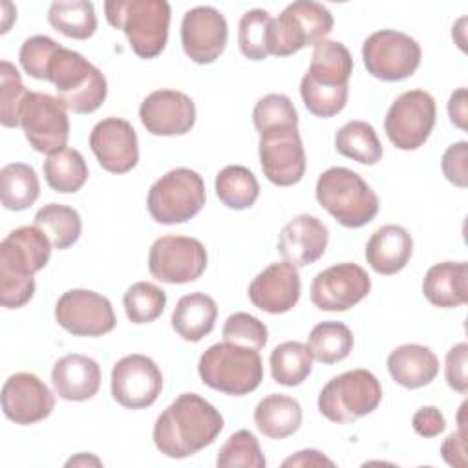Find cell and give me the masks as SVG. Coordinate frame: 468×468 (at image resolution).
<instances>
[{
    "mask_svg": "<svg viewBox=\"0 0 468 468\" xmlns=\"http://www.w3.org/2000/svg\"><path fill=\"white\" fill-rule=\"evenodd\" d=\"M197 373L208 388L241 397L252 393L263 380V362L256 349L232 342L210 346L197 362Z\"/></svg>",
    "mask_w": 468,
    "mask_h": 468,
    "instance_id": "cell-7",
    "label": "cell"
},
{
    "mask_svg": "<svg viewBox=\"0 0 468 468\" xmlns=\"http://www.w3.org/2000/svg\"><path fill=\"white\" fill-rule=\"evenodd\" d=\"M448 115H450V121L459 130H466V122H468V95H466V88H459V90H455L450 95V99H448Z\"/></svg>",
    "mask_w": 468,
    "mask_h": 468,
    "instance_id": "cell-50",
    "label": "cell"
},
{
    "mask_svg": "<svg viewBox=\"0 0 468 468\" xmlns=\"http://www.w3.org/2000/svg\"><path fill=\"white\" fill-rule=\"evenodd\" d=\"M267 461L261 453L260 442L249 430H238L219 448L218 468H265Z\"/></svg>",
    "mask_w": 468,
    "mask_h": 468,
    "instance_id": "cell-41",
    "label": "cell"
},
{
    "mask_svg": "<svg viewBox=\"0 0 468 468\" xmlns=\"http://www.w3.org/2000/svg\"><path fill=\"white\" fill-rule=\"evenodd\" d=\"M353 57L338 40H322L314 46L309 69L302 77L300 95L305 108L322 119L335 117L347 102Z\"/></svg>",
    "mask_w": 468,
    "mask_h": 468,
    "instance_id": "cell-3",
    "label": "cell"
},
{
    "mask_svg": "<svg viewBox=\"0 0 468 468\" xmlns=\"http://www.w3.org/2000/svg\"><path fill=\"white\" fill-rule=\"evenodd\" d=\"M20 126L37 152L51 155L66 148L69 137L68 108L58 97L29 91L20 110Z\"/></svg>",
    "mask_w": 468,
    "mask_h": 468,
    "instance_id": "cell-14",
    "label": "cell"
},
{
    "mask_svg": "<svg viewBox=\"0 0 468 468\" xmlns=\"http://www.w3.org/2000/svg\"><path fill=\"white\" fill-rule=\"evenodd\" d=\"M86 463H88V464H90V463H95L97 466L101 464V461H99L97 457H90V455H88V459H86V453H80L79 457H73V459H69V461L66 463V466H71V464H86Z\"/></svg>",
    "mask_w": 468,
    "mask_h": 468,
    "instance_id": "cell-52",
    "label": "cell"
},
{
    "mask_svg": "<svg viewBox=\"0 0 468 468\" xmlns=\"http://www.w3.org/2000/svg\"><path fill=\"white\" fill-rule=\"evenodd\" d=\"M413 252L411 234L400 225H382L366 243V261L384 276L400 272Z\"/></svg>",
    "mask_w": 468,
    "mask_h": 468,
    "instance_id": "cell-26",
    "label": "cell"
},
{
    "mask_svg": "<svg viewBox=\"0 0 468 468\" xmlns=\"http://www.w3.org/2000/svg\"><path fill=\"white\" fill-rule=\"evenodd\" d=\"M229 40L225 16L212 5H197L185 13L181 22V46L196 64H212Z\"/></svg>",
    "mask_w": 468,
    "mask_h": 468,
    "instance_id": "cell-19",
    "label": "cell"
},
{
    "mask_svg": "<svg viewBox=\"0 0 468 468\" xmlns=\"http://www.w3.org/2000/svg\"><path fill=\"white\" fill-rule=\"evenodd\" d=\"M254 424L269 439H285L302 426V406L282 393L263 397L254 408Z\"/></svg>",
    "mask_w": 468,
    "mask_h": 468,
    "instance_id": "cell-30",
    "label": "cell"
},
{
    "mask_svg": "<svg viewBox=\"0 0 468 468\" xmlns=\"http://www.w3.org/2000/svg\"><path fill=\"white\" fill-rule=\"evenodd\" d=\"M139 119L152 135H185L196 124V106L183 91L155 90L141 102Z\"/></svg>",
    "mask_w": 468,
    "mask_h": 468,
    "instance_id": "cell-21",
    "label": "cell"
},
{
    "mask_svg": "<svg viewBox=\"0 0 468 468\" xmlns=\"http://www.w3.org/2000/svg\"><path fill=\"white\" fill-rule=\"evenodd\" d=\"M207 199L205 183L196 170L179 166L161 176L148 190L146 207L161 225H176L192 219Z\"/></svg>",
    "mask_w": 468,
    "mask_h": 468,
    "instance_id": "cell-10",
    "label": "cell"
},
{
    "mask_svg": "<svg viewBox=\"0 0 468 468\" xmlns=\"http://www.w3.org/2000/svg\"><path fill=\"white\" fill-rule=\"evenodd\" d=\"M420 46L402 31L380 29L362 44V60L367 73L384 82L411 77L420 64Z\"/></svg>",
    "mask_w": 468,
    "mask_h": 468,
    "instance_id": "cell-11",
    "label": "cell"
},
{
    "mask_svg": "<svg viewBox=\"0 0 468 468\" xmlns=\"http://www.w3.org/2000/svg\"><path fill=\"white\" fill-rule=\"evenodd\" d=\"M42 170L48 186L60 194H75L88 181V165L75 148H62L48 155Z\"/></svg>",
    "mask_w": 468,
    "mask_h": 468,
    "instance_id": "cell-32",
    "label": "cell"
},
{
    "mask_svg": "<svg viewBox=\"0 0 468 468\" xmlns=\"http://www.w3.org/2000/svg\"><path fill=\"white\" fill-rule=\"evenodd\" d=\"M314 196L320 207L347 229L367 225L380 207L373 188L346 166H331L322 172L316 179Z\"/></svg>",
    "mask_w": 468,
    "mask_h": 468,
    "instance_id": "cell-5",
    "label": "cell"
},
{
    "mask_svg": "<svg viewBox=\"0 0 468 468\" xmlns=\"http://www.w3.org/2000/svg\"><path fill=\"white\" fill-rule=\"evenodd\" d=\"M58 48L60 44L46 35H33L26 38L18 51L22 69L33 79L46 80L49 60Z\"/></svg>",
    "mask_w": 468,
    "mask_h": 468,
    "instance_id": "cell-45",
    "label": "cell"
},
{
    "mask_svg": "<svg viewBox=\"0 0 468 468\" xmlns=\"http://www.w3.org/2000/svg\"><path fill=\"white\" fill-rule=\"evenodd\" d=\"M104 15L112 27L126 35L137 57L155 58L165 49L170 27L166 0H108Z\"/></svg>",
    "mask_w": 468,
    "mask_h": 468,
    "instance_id": "cell-4",
    "label": "cell"
},
{
    "mask_svg": "<svg viewBox=\"0 0 468 468\" xmlns=\"http://www.w3.org/2000/svg\"><path fill=\"white\" fill-rule=\"evenodd\" d=\"M382 388L367 369H351L333 377L318 395V411L331 422L347 424L378 408Z\"/></svg>",
    "mask_w": 468,
    "mask_h": 468,
    "instance_id": "cell-8",
    "label": "cell"
},
{
    "mask_svg": "<svg viewBox=\"0 0 468 468\" xmlns=\"http://www.w3.org/2000/svg\"><path fill=\"white\" fill-rule=\"evenodd\" d=\"M35 227H38L58 250L69 249L77 243L82 232V221L75 208L60 203H48L35 214Z\"/></svg>",
    "mask_w": 468,
    "mask_h": 468,
    "instance_id": "cell-36",
    "label": "cell"
},
{
    "mask_svg": "<svg viewBox=\"0 0 468 468\" xmlns=\"http://www.w3.org/2000/svg\"><path fill=\"white\" fill-rule=\"evenodd\" d=\"M48 22L55 31L77 40L90 38L97 29L95 7L86 0L53 2L48 9Z\"/></svg>",
    "mask_w": 468,
    "mask_h": 468,
    "instance_id": "cell-37",
    "label": "cell"
},
{
    "mask_svg": "<svg viewBox=\"0 0 468 468\" xmlns=\"http://www.w3.org/2000/svg\"><path fill=\"white\" fill-rule=\"evenodd\" d=\"M260 135V163L263 176L276 186H292L305 174V152L298 126H276Z\"/></svg>",
    "mask_w": 468,
    "mask_h": 468,
    "instance_id": "cell-15",
    "label": "cell"
},
{
    "mask_svg": "<svg viewBox=\"0 0 468 468\" xmlns=\"http://www.w3.org/2000/svg\"><path fill=\"white\" fill-rule=\"evenodd\" d=\"M40 194L38 176L26 163H9L0 170V199L7 210L29 208Z\"/></svg>",
    "mask_w": 468,
    "mask_h": 468,
    "instance_id": "cell-31",
    "label": "cell"
},
{
    "mask_svg": "<svg viewBox=\"0 0 468 468\" xmlns=\"http://www.w3.org/2000/svg\"><path fill=\"white\" fill-rule=\"evenodd\" d=\"M272 18L265 9H250L241 15L238 26V44L243 57L265 60L269 57Z\"/></svg>",
    "mask_w": 468,
    "mask_h": 468,
    "instance_id": "cell-40",
    "label": "cell"
},
{
    "mask_svg": "<svg viewBox=\"0 0 468 468\" xmlns=\"http://www.w3.org/2000/svg\"><path fill=\"white\" fill-rule=\"evenodd\" d=\"M46 80L53 82L60 102L73 113H93L108 95L102 71L79 51L60 46L49 60Z\"/></svg>",
    "mask_w": 468,
    "mask_h": 468,
    "instance_id": "cell-6",
    "label": "cell"
},
{
    "mask_svg": "<svg viewBox=\"0 0 468 468\" xmlns=\"http://www.w3.org/2000/svg\"><path fill=\"white\" fill-rule=\"evenodd\" d=\"M327 241L329 230L316 216L298 214L280 230L278 252L294 267H307L324 256Z\"/></svg>",
    "mask_w": 468,
    "mask_h": 468,
    "instance_id": "cell-24",
    "label": "cell"
},
{
    "mask_svg": "<svg viewBox=\"0 0 468 468\" xmlns=\"http://www.w3.org/2000/svg\"><path fill=\"white\" fill-rule=\"evenodd\" d=\"M2 411L20 426H29L49 417L55 408L51 389L33 373H15L2 386Z\"/></svg>",
    "mask_w": 468,
    "mask_h": 468,
    "instance_id": "cell-22",
    "label": "cell"
},
{
    "mask_svg": "<svg viewBox=\"0 0 468 468\" xmlns=\"http://www.w3.org/2000/svg\"><path fill=\"white\" fill-rule=\"evenodd\" d=\"M324 464L335 466V463L331 459H327L325 455H322V452H318V450H300L282 463L283 468H287V466H324Z\"/></svg>",
    "mask_w": 468,
    "mask_h": 468,
    "instance_id": "cell-51",
    "label": "cell"
},
{
    "mask_svg": "<svg viewBox=\"0 0 468 468\" xmlns=\"http://www.w3.org/2000/svg\"><path fill=\"white\" fill-rule=\"evenodd\" d=\"M225 422L221 413L197 393H181L154 424V444L170 459H185L212 444Z\"/></svg>",
    "mask_w": 468,
    "mask_h": 468,
    "instance_id": "cell-1",
    "label": "cell"
},
{
    "mask_svg": "<svg viewBox=\"0 0 468 468\" xmlns=\"http://www.w3.org/2000/svg\"><path fill=\"white\" fill-rule=\"evenodd\" d=\"M51 241L38 227H18L0 243V303L5 309L24 307L35 294V272L51 256Z\"/></svg>",
    "mask_w": 468,
    "mask_h": 468,
    "instance_id": "cell-2",
    "label": "cell"
},
{
    "mask_svg": "<svg viewBox=\"0 0 468 468\" xmlns=\"http://www.w3.org/2000/svg\"><path fill=\"white\" fill-rule=\"evenodd\" d=\"M90 148L99 165L112 174H126L139 161V143L133 126L121 117L99 121L90 133Z\"/></svg>",
    "mask_w": 468,
    "mask_h": 468,
    "instance_id": "cell-20",
    "label": "cell"
},
{
    "mask_svg": "<svg viewBox=\"0 0 468 468\" xmlns=\"http://www.w3.org/2000/svg\"><path fill=\"white\" fill-rule=\"evenodd\" d=\"M51 384L55 393L64 400H88L101 388V366L86 355H64L51 369Z\"/></svg>",
    "mask_w": 468,
    "mask_h": 468,
    "instance_id": "cell-25",
    "label": "cell"
},
{
    "mask_svg": "<svg viewBox=\"0 0 468 468\" xmlns=\"http://www.w3.org/2000/svg\"><path fill=\"white\" fill-rule=\"evenodd\" d=\"M441 455L450 466L464 468L466 466V431L464 424H459V430L450 433L441 444Z\"/></svg>",
    "mask_w": 468,
    "mask_h": 468,
    "instance_id": "cell-49",
    "label": "cell"
},
{
    "mask_svg": "<svg viewBox=\"0 0 468 468\" xmlns=\"http://www.w3.org/2000/svg\"><path fill=\"white\" fill-rule=\"evenodd\" d=\"M411 426H413L415 433H419L420 437L430 439V437H437L439 433L444 431L446 419H444V415L439 408L422 406L413 413Z\"/></svg>",
    "mask_w": 468,
    "mask_h": 468,
    "instance_id": "cell-48",
    "label": "cell"
},
{
    "mask_svg": "<svg viewBox=\"0 0 468 468\" xmlns=\"http://www.w3.org/2000/svg\"><path fill=\"white\" fill-rule=\"evenodd\" d=\"M466 159H468V143L466 141H459V143L448 146L441 159V168H442L444 177L459 188H466V185H468Z\"/></svg>",
    "mask_w": 468,
    "mask_h": 468,
    "instance_id": "cell-47",
    "label": "cell"
},
{
    "mask_svg": "<svg viewBox=\"0 0 468 468\" xmlns=\"http://www.w3.org/2000/svg\"><path fill=\"white\" fill-rule=\"evenodd\" d=\"M300 291L302 282L298 269L283 260L267 265L252 278L249 298L258 309L269 314H282L298 303Z\"/></svg>",
    "mask_w": 468,
    "mask_h": 468,
    "instance_id": "cell-23",
    "label": "cell"
},
{
    "mask_svg": "<svg viewBox=\"0 0 468 468\" xmlns=\"http://www.w3.org/2000/svg\"><path fill=\"white\" fill-rule=\"evenodd\" d=\"M218 318V305L205 292H190L177 300L172 311V329L186 342H199L212 333Z\"/></svg>",
    "mask_w": 468,
    "mask_h": 468,
    "instance_id": "cell-29",
    "label": "cell"
},
{
    "mask_svg": "<svg viewBox=\"0 0 468 468\" xmlns=\"http://www.w3.org/2000/svg\"><path fill=\"white\" fill-rule=\"evenodd\" d=\"M216 196L232 210L250 208L260 196L256 176L241 165H229L216 176Z\"/></svg>",
    "mask_w": 468,
    "mask_h": 468,
    "instance_id": "cell-35",
    "label": "cell"
},
{
    "mask_svg": "<svg viewBox=\"0 0 468 468\" xmlns=\"http://www.w3.org/2000/svg\"><path fill=\"white\" fill-rule=\"evenodd\" d=\"M205 245L190 236L166 234L157 238L148 252L150 274L172 285L196 282L207 269Z\"/></svg>",
    "mask_w": 468,
    "mask_h": 468,
    "instance_id": "cell-13",
    "label": "cell"
},
{
    "mask_svg": "<svg viewBox=\"0 0 468 468\" xmlns=\"http://www.w3.org/2000/svg\"><path fill=\"white\" fill-rule=\"evenodd\" d=\"M271 377L274 382L292 388L300 386L313 369V355L309 346L298 340H289L276 346L269 356Z\"/></svg>",
    "mask_w": 468,
    "mask_h": 468,
    "instance_id": "cell-34",
    "label": "cell"
},
{
    "mask_svg": "<svg viewBox=\"0 0 468 468\" xmlns=\"http://www.w3.org/2000/svg\"><path fill=\"white\" fill-rule=\"evenodd\" d=\"M388 371L391 378L408 389L428 386L439 373V358L420 344H404L388 355Z\"/></svg>",
    "mask_w": 468,
    "mask_h": 468,
    "instance_id": "cell-28",
    "label": "cell"
},
{
    "mask_svg": "<svg viewBox=\"0 0 468 468\" xmlns=\"http://www.w3.org/2000/svg\"><path fill=\"white\" fill-rule=\"evenodd\" d=\"M371 291L369 274L356 263H336L318 272L309 289L314 307L320 311H347Z\"/></svg>",
    "mask_w": 468,
    "mask_h": 468,
    "instance_id": "cell-18",
    "label": "cell"
},
{
    "mask_svg": "<svg viewBox=\"0 0 468 468\" xmlns=\"http://www.w3.org/2000/svg\"><path fill=\"white\" fill-rule=\"evenodd\" d=\"M333 24V15L325 5L309 0L292 2L278 18H272L269 55L287 57L307 46H316L325 40Z\"/></svg>",
    "mask_w": 468,
    "mask_h": 468,
    "instance_id": "cell-9",
    "label": "cell"
},
{
    "mask_svg": "<svg viewBox=\"0 0 468 468\" xmlns=\"http://www.w3.org/2000/svg\"><path fill=\"white\" fill-rule=\"evenodd\" d=\"M122 305L132 324H150L163 314L166 305V294L155 283L135 282L126 289L122 296Z\"/></svg>",
    "mask_w": 468,
    "mask_h": 468,
    "instance_id": "cell-39",
    "label": "cell"
},
{
    "mask_svg": "<svg viewBox=\"0 0 468 468\" xmlns=\"http://www.w3.org/2000/svg\"><path fill=\"white\" fill-rule=\"evenodd\" d=\"M466 364H468V344L459 342L453 347H450L444 362V377H446V384L461 395L468 391Z\"/></svg>",
    "mask_w": 468,
    "mask_h": 468,
    "instance_id": "cell-46",
    "label": "cell"
},
{
    "mask_svg": "<svg viewBox=\"0 0 468 468\" xmlns=\"http://www.w3.org/2000/svg\"><path fill=\"white\" fill-rule=\"evenodd\" d=\"M223 338L227 342L250 347V349H263L269 340L267 325L249 313H234L223 324Z\"/></svg>",
    "mask_w": 468,
    "mask_h": 468,
    "instance_id": "cell-44",
    "label": "cell"
},
{
    "mask_svg": "<svg viewBox=\"0 0 468 468\" xmlns=\"http://www.w3.org/2000/svg\"><path fill=\"white\" fill-rule=\"evenodd\" d=\"M29 91L24 88L18 69L9 62H0V122L5 128L20 126V110Z\"/></svg>",
    "mask_w": 468,
    "mask_h": 468,
    "instance_id": "cell-42",
    "label": "cell"
},
{
    "mask_svg": "<svg viewBox=\"0 0 468 468\" xmlns=\"http://www.w3.org/2000/svg\"><path fill=\"white\" fill-rule=\"evenodd\" d=\"M252 122L258 133L276 126H298V112L287 95L267 93L256 102L252 110Z\"/></svg>",
    "mask_w": 468,
    "mask_h": 468,
    "instance_id": "cell-43",
    "label": "cell"
},
{
    "mask_svg": "<svg viewBox=\"0 0 468 468\" xmlns=\"http://www.w3.org/2000/svg\"><path fill=\"white\" fill-rule=\"evenodd\" d=\"M336 152L360 165H377L382 159V143L366 121H349L335 135Z\"/></svg>",
    "mask_w": 468,
    "mask_h": 468,
    "instance_id": "cell-33",
    "label": "cell"
},
{
    "mask_svg": "<svg viewBox=\"0 0 468 468\" xmlns=\"http://www.w3.org/2000/svg\"><path fill=\"white\" fill-rule=\"evenodd\" d=\"M55 320L73 336H102L117 324L112 302L90 289L62 292L55 305Z\"/></svg>",
    "mask_w": 468,
    "mask_h": 468,
    "instance_id": "cell-16",
    "label": "cell"
},
{
    "mask_svg": "<svg viewBox=\"0 0 468 468\" xmlns=\"http://www.w3.org/2000/svg\"><path fill=\"white\" fill-rule=\"evenodd\" d=\"M422 292L435 307L464 305L468 302V263L441 261L431 265L422 280Z\"/></svg>",
    "mask_w": 468,
    "mask_h": 468,
    "instance_id": "cell-27",
    "label": "cell"
},
{
    "mask_svg": "<svg viewBox=\"0 0 468 468\" xmlns=\"http://www.w3.org/2000/svg\"><path fill=\"white\" fill-rule=\"evenodd\" d=\"M112 397L128 410L152 406L163 389V373L146 355H126L112 367Z\"/></svg>",
    "mask_w": 468,
    "mask_h": 468,
    "instance_id": "cell-17",
    "label": "cell"
},
{
    "mask_svg": "<svg viewBox=\"0 0 468 468\" xmlns=\"http://www.w3.org/2000/svg\"><path fill=\"white\" fill-rule=\"evenodd\" d=\"M437 119L435 101L424 90H410L399 95L389 106L384 130L391 144L399 150H417L420 148Z\"/></svg>",
    "mask_w": 468,
    "mask_h": 468,
    "instance_id": "cell-12",
    "label": "cell"
},
{
    "mask_svg": "<svg viewBox=\"0 0 468 468\" xmlns=\"http://www.w3.org/2000/svg\"><path fill=\"white\" fill-rule=\"evenodd\" d=\"M353 344V333L346 324L325 320L311 329L307 346L313 358H316L318 362L336 364L351 353Z\"/></svg>",
    "mask_w": 468,
    "mask_h": 468,
    "instance_id": "cell-38",
    "label": "cell"
}]
</instances>
